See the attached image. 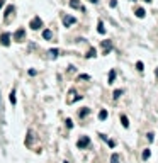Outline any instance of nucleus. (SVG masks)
I'll list each match as a JSON object with an SVG mask.
<instances>
[{
  "label": "nucleus",
  "instance_id": "f257e3e1",
  "mask_svg": "<svg viewBox=\"0 0 158 163\" xmlns=\"http://www.w3.org/2000/svg\"><path fill=\"white\" fill-rule=\"evenodd\" d=\"M88 144H90V139H88V136H82L80 139L77 141V146L80 148V150H83V148H87Z\"/></svg>",
  "mask_w": 158,
  "mask_h": 163
},
{
  "label": "nucleus",
  "instance_id": "f03ea898",
  "mask_svg": "<svg viewBox=\"0 0 158 163\" xmlns=\"http://www.w3.org/2000/svg\"><path fill=\"white\" fill-rule=\"evenodd\" d=\"M24 38H26V31H24V29H17V31L14 32V39H15L17 43H22Z\"/></svg>",
  "mask_w": 158,
  "mask_h": 163
},
{
  "label": "nucleus",
  "instance_id": "7ed1b4c3",
  "mask_svg": "<svg viewBox=\"0 0 158 163\" xmlns=\"http://www.w3.org/2000/svg\"><path fill=\"white\" fill-rule=\"evenodd\" d=\"M43 27V20L39 19V17H34V19L31 20V29H34V31H38V29Z\"/></svg>",
  "mask_w": 158,
  "mask_h": 163
},
{
  "label": "nucleus",
  "instance_id": "20e7f679",
  "mask_svg": "<svg viewBox=\"0 0 158 163\" xmlns=\"http://www.w3.org/2000/svg\"><path fill=\"white\" fill-rule=\"evenodd\" d=\"M75 22H77V19H75V17H71V15H65V17H63V26H65V27L73 26Z\"/></svg>",
  "mask_w": 158,
  "mask_h": 163
},
{
  "label": "nucleus",
  "instance_id": "39448f33",
  "mask_svg": "<svg viewBox=\"0 0 158 163\" xmlns=\"http://www.w3.org/2000/svg\"><path fill=\"white\" fill-rule=\"evenodd\" d=\"M0 44L2 46H9L10 44V34L9 32H5V34L0 36Z\"/></svg>",
  "mask_w": 158,
  "mask_h": 163
},
{
  "label": "nucleus",
  "instance_id": "423d86ee",
  "mask_svg": "<svg viewBox=\"0 0 158 163\" xmlns=\"http://www.w3.org/2000/svg\"><path fill=\"white\" fill-rule=\"evenodd\" d=\"M43 38H44L46 41H49V39L53 38V32L49 31V29H44V31H43Z\"/></svg>",
  "mask_w": 158,
  "mask_h": 163
},
{
  "label": "nucleus",
  "instance_id": "0eeeda50",
  "mask_svg": "<svg viewBox=\"0 0 158 163\" xmlns=\"http://www.w3.org/2000/svg\"><path fill=\"white\" fill-rule=\"evenodd\" d=\"M70 7H73V9H80V10H83V7L80 5V2H78V0H70Z\"/></svg>",
  "mask_w": 158,
  "mask_h": 163
},
{
  "label": "nucleus",
  "instance_id": "6e6552de",
  "mask_svg": "<svg viewBox=\"0 0 158 163\" xmlns=\"http://www.w3.org/2000/svg\"><path fill=\"white\" fill-rule=\"evenodd\" d=\"M102 46H104V53H106V54L110 51V48H112V44H110V41H104V43H102Z\"/></svg>",
  "mask_w": 158,
  "mask_h": 163
},
{
  "label": "nucleus",
  "instance_id": "1a4fd4ad",
  "mask_svg": "<svg viewBox=\"0 0 158 163\" xmlns=\"http://www.w3.org/2000/svg\"><path fill=\"white\" fill-rule=\"evenodd\" d=\"M145 9H136V17H138V19H143V17H145Z\"/></svg>",
  "mask_w": 158,
  "mask_h": 163
},
{
  "label": "nucleus",
  "instance_id": "9d476101",
  "mask_svg": "<svg viewBox=\"0 0 158 163\" xmlns=\"http://www.w3.org/2000/svg\"><path fill=\"white\" fill-rule=\"evenodd\" d=\"M99 119H100V121H106V119H107V111H106V109H102V111L99 112Z\"/></svg>",
  "mask_w": 158,
  "mask_h": 163
},
{
  "label": "nucleus",
  "instance_id": "9b49d317",
  "mask_svg": "<svg viewBox=\"0 0 158 163\" xmlns=\"http://www.w3.org/2000/svg\"><path fill=\"white\" fill-rule=\"evenodd\" d=\"M114 80H116V71L110 70L109 71V83H114Z\"/></svg>",
  "mask_w": 158,
  "mask_h": 163
},
{
  "label": "nucleus",
  "instance_id": "f8f14e48",
  "mask_svg": "<svg viewBox=\"0 0 158 163\" xmlns=\"http://www.w3.org/2000/svg\"><path fill=\"white\" fill-rule=\"evenodd\" d=\"M121 122H123V126H124V128H129V121H128V117H126V115H121Z\"/></svg>",
  "mask_w": 158,
  "mask_h": 163
},
{
  "label": "nucleus",
  "instance_id": "ddd939ff",
  "mask_svg": "<svg viewBox=\"0 0 158 163\" xmlns=\"http://www.w3.org/2000/svg\"><path fill=\"white\" fill-rule=\"evenodd\" d=\"M119 160H121V156L117 153H114L112 156H110V163H119Z\"/></svg>",
  "mask_w": 158,
  "mask_h": 163
},
{
  "label": "nucleus",
  "instance_id": "4468645a",
  "mask_svg": "<svg viewBox=\"0 0 158 163\" xmlns=\"http://www.w3.org/2000/svg\"><path fill=\"white\" fill-rule=\"evenodd\" d=\"M150 156H151V151H150V150H148V148H146V150H145V151H143V160H148V158H150Z\"/></svg>",
  "mask_w": 158,
  "mask_h": 163
},
{
  "label": "nucleus",
  "instance_id": "2eb2a0df",
  "mask_svg": "<svg viewBox=\"0 0 158 163\" xmlns=\"http://www.w3.org/2000/svg\"><path fill=\"white\" fill-rule=\"evenodd\" d=\"M136 70H138V71H143V70H145V65H143L141 61H138V63H136Z\"/></svg>",
  "mask_w": 158,
  "mask_h": 163
},
{
  "label": "nucleus",
  "instance_id": "dca6fc26",
  "mask_svg": "<svg viewBox=\"0 0 158 163\" xmlns=\"http://www.w3.org/2000/svg\"><path fill=\"white\" fill-rule=\"evenodd\" d=\"M88 112H90V111H88V109L85 107V109H82V111H80V114H78V115H80V117H85V115H87Z\"/></svg>",
  "mask_w": 158,
  "mask_h": 163
},
{
  "label": "nucleus",
  "instance_id": "f3484780",
  "mask_svg": "<svg viewBox=\"0 0 158 163\" xmlns=\"http://www.w3.org/2000/svg\"><path fill=\"white\" fill-rule=\"evenodd\" d=\"M97 31H99L100 34H106V29H104V24L102 22H99V29H97Z\"/></svg>",
  "mask_w": 158,
  "mask_h": 163
},
{
  "label": "nucleus",
  "instance_id": "a211bd4d",
  "mask_svg": "<svg viewBox=\"0 0 158 163\" xmlns=\"http://www.w3.org/2000/svg\"><path fill=\"white\" fill-rule=\"evenodd\" d=\"M48 53H49V54H51V56H53V58H56V56H58V53H60V51H58V49H49V51H48Z\"/></svg>",
  "mask_w": 158,
  "mask_h": 163
},
{
  "label": "nucleus",
  "instance_id": "6ab92c4d",
  "mask_svg": "<svg viewBox=\"0 0 158 163\" xmlns=\"http://www.w3.org/2000/svg\"><path fill=\"white\" fill-rule=\"evenodd\" d=\"M121 95H123V90H116V92H114V99H119Z\"/></svg>",
  "mask_w": 158,
  "mask_h": 163
},
{
  "label": "nucleus",
  "instance_id": "aec40b11",
  "mask_svg": "<svg viewBox=\"0 0 158 163\" xmlns=\"http://www.w3.org/2000/svg\"><path fill=\"white\" fill-rule=\"evenodd\" d=\"M92 56H95V49L92 48L90 51H88V54H87V58H92Z\"/></svg>",
  "mask_w": 158,
  "mask_h": 163
},
{
  "label": "nucleus",
  "instance_id": "412c9836",
  "mask_svg": "<svg viewBox=\"0 0 158 163\" xmlns=\"http://www.w3.org/2000/svg\"><path fill=\"white\" fill-rule=\"evenodd\" d=\"M146 138H148V141L151 143V141H153V138H155V134H153V133H148V134H146Z\"/></svg>",
  "mask_w": 158,
  "mask_h": 163
},
{
  "label": "nucleus",
  "instance_id": "4be33fe9",
  "mask_svg": "<svg viewBox=\"0 0 158 163\" xmlns=\"http://www.w3.org/2000/svg\"><path fill=\"white\" fill-rule=\"evenodd\" d=\"M10 102H12V104H15V92H12V93H10Z\"/></svg>",
  "mask_w": 158,
  "mask_h": 163
},
{
  "label": "nucleus",
  "instance_id": "5701e85b",
  "mask_svg": "<svg viewBox=\"0 0 158 163\" xmlns=\"http://www.w3.org/2000/svg\"><path fill=\"white\" fill-rule=\"evenodd\" d=\"M66 126H68V128H73V122H71V119H66Z\"/></svg>",
  "mask_w": 158,
  "mask_h": 163
},
{
  "label": "nucleus",
  "instance_id": "b1692460",
  "mask_svg": "<svg viewBox=\"0 0 158 163\" xmlns=\"http://www.w3.org/2000/svg\"><path fill=\"white\" fill-rule=\"evenodd\" d=\"M3 2H5V0H0V9H2V5H3Z\"/></svg>",
  "mask_w": 158,
  "mask_h": 163
},
{
  "label": "nucleus",
  "instance_id": "393cba45",
  "mask_svg": "<svg viewBox=\"0 0 158 163\" xmlns=\"http://www.w3.org/2000/svg\"><path fill=\"white\" fill-rule=\"evenodd\" d=\"M90 2H92V3H97V0H90Z\"/></svg>",
  "mask_w": 158,
  "mask_h": 163
},
{
  "label": "nucleus",
  "instance_id": "a878e982",
  "mask_svg": "<svg viewBox=\"0 0 158 163\" xmlns=\"http://www.w3.org/2000/svg\"><path fill=\"white\" fill-rule=\"evenodd\" d=\"M145 2H148V3H150V2H151V0H145Z\"/></svg>",
  "mask_w": 158,
  "mask_h": 163
}]
</instances>
